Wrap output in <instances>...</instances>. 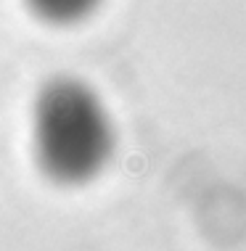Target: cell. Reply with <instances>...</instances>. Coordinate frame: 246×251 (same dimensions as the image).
Segmentation results:
<instances>
[{"label":"cell","instance_id":"obj_2","mask_svg":"<svg viewBox=\"0 0 246 251\" xmlns=\"http://www.w3.org/2000/svg\"><path fill=\"white\" fill-rule=\"evenodd\" d=\"M29 11L48 24L69 26L87 19L101 5V0H27Z\"/></svg>","mask_w":246,"mask_h":251},{"label":"cell","instance_id":"obj_1","mask_svg":"<svg viewBox=\"0 0 246 251\" xmlns=\"http://www.w3.org/2000/svg\"><path fill=\"white\" fill-rule=\"evenodd\" d=\"M37 167L58 185H85L114 153V125L104 100L74 77H53L32 106Z\"/></svg>","mask_w":246,"mask_h":251}]
</instances>
